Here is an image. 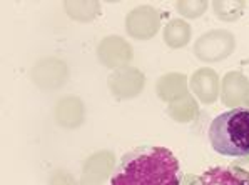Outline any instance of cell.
Listing matches in <instances>:
<instances>
[{
	"instance_id": "obj_6",
	"label": "cell",
	"mask_w": 249,
	"mask_h": 185,
	"mask_svg": "<svg viewBox=\"0 0 249 185\" xmlns=\"http://www.w3.org/2000/svg\"><path fill=\"white\" fill-rule=\"evenodd\" d=\"M32 80L37 87L44 88V90H52V88H59L67 82V64L60 59H42L34 65Z\"/></svg>"
},
{
	"instance_id": "obj_7",
	"label": "cell",
	"mask_w": 249,
	"mask_h": 185,
	"mask_svg": "<svg viewBox=\"0 0 249 185\" xmlns=\"http://www.w3.org/2000/svg\"><path fill=\"white\" fill-rule=\"evenodd\" d=\"M145 77L134 67L119 68L109 77V88L116 99H134L142 92Z\"/></svg>"
},
{
	"instance_id": "obj_8",
	"label": "cell",
	"mask_w": 249,
	"mask_h": 185,
	"mask_svg": "<svg viewBox=\"0 0 249 185\" xmlns=\"http://www.w3.org/2000/svg\"><path fill=\"white\" fill-rule=\"evenodd\" d=\"M116 170V155L110 150H101L95 152L84 162L82 167V177L80 184L84 185H102L104 180L114 173Z\"/></svg>"
},
{
	"instance_id": "obj_5",
	"label": "cell",
	"mask_w": 249,
	"mask_h": 185,
	"mask_svg": "<svg viewBox=\"0 0 249 185\" xmlns=\"http://www.w3.org/2000/svg\"><path fill=\"white\" fill-rule=\"evenodd\" d=\"M97 57L102 65L119 70V68L129 67V62L132 60L134 53L127 40L117 35H110L101 40L97 47Z\"/></svg>"
},
{
	"instance_id": "obj_21",
	"label": "cell",
	"mask_w": 249,
	"mask_h": 185,
	"mask_svg": "<svg viewBox=\"0 0 249 185\" xmlns=\"http://www.w3.org/2000/svg\"><path fill=\"white\" fill-rule=\"evenodd\" d=\"M244 105H246L248 109H249V92H248V97H246V102H244Z\"/></svg>"
},
{
	"instance_id": "obj_1",
	"label": "cell",
	"mask_w": 249,
	"mask_h": 185,
	"mask_svg": "<svg viewBox=\"0 0 249 185\" xmlns=\"http://www.w3.org/2000/svg\"><path fill=\"white\" fill-rule=\"evenodd\" d=\"M179 160L169 149L142 145L121 157L110 185H181Z\"/></svg>"
},
{
	"instance_id": "obj_10",
	"label": "cell",
	"mask_w": 249,
	"mask_h": 185,
	"mask_svg": "<svg viewBox=\"0 0 249 185\" xmlns=\"http://www.w3.org/2000/svg\"><path fill=\"white\" fill-rule=\"evenodd\" d=\"M189 185H249V173L231 164L229 167H214L201 175H193Z\"/></svg>"
},
{
	"instance_id": "obj_2",
	"label": "cell",
	"mask_w": 249,
	"mask_h": 185,
	"mask_svg": "<svg viewBox=\"0 0 249 185\" xmlns=\"http://www.w3.org/2000/svg\"><path fill=\"white\" fill-rule=\"evenodd\" d=\"M209 144L224 157H249V109L237 107L217 115L209 125Z\"/></svg>"
},
{
	"instance_id": "obj_18",
	"label": "cell",
	"mask_w": 249,
	"mask_h": 185,
	"mask_svg": "<svg viewBox=\"0 0 249 185\" xmlns=\"http://www.w3.org/2000/svg\"><path fill=\"white\" fill-rule=\"evenodd\" d=\"M74 5L80 9V12L71 14L72 18L80 22H89L94 20L99 15V3L97 2H74Z\"/></svg>"
},
{
	"instance_id": "obj_4",
	"label": "cell",
	"mask_w": 249,
	"mask_h": 185,
	"mask_svg": "<svg viewBox=\"0 0 249 185\" xmlns=\"http://www.w3.org/2000/svg\"><path fill=\"white\" fill-rule=\"evenodd\" d=\"M160 24V15L156 9L149 5L137 7L125 17V30L132 38L149 40L158 34Z\"/></svg>"
},
{
	"instance_id": "obj_15",
	"label": "cell",
	"mask_w": 249,
	"mask_h": 185,
	"mask_svg": "<svg viewBox=\"0 0 249 185\" xmlns=\"http://www.w3.org/2000/svg\"><path fill=\"white\" fill-rule=\"evenodd\" d=\"M167 114H169L176 122H181V123L193 122L194 118H196V115L199 114V107L193 95L186 94V95H182V97L176 99L174 102H171L169 105H167Z\"/></svg>"
},
{
	"instance_id": "obj_11",
	"label": "cell",
	"mask_w": 249,
	"mask_h": 185,
	"mask_svg": "<svg viewBox=\"0 0 249 185\" xmlns=\"http://www.w3.org/2000/svg\"><path fill=\"white\" fill-rule=\"evenodd\" d=\"M249 92V79L237 70L228 72L221 82V100L224 105H231L237 109L246 102Z\"/></svg>"
},
{
	"instance_id": "obj_16",
	"label": "cell",
	"mask_w": 249,
	"mask_h": 185,
	"mask_svg": "<svg viewBox=\"0 0 249 185\" xmlns=\"http://www.w3.org/2000/svg\"><path fill=\"white\" fill-rule=\"evenodd\" d=\"M244 7H246V3L244 2H231V0H219V2H213L214 15L224 22L237 20V18L243 15Z\"/></svg>"
},
{
	"instance_id": "obj_22",
	"label": "cell",
	"mask_w": 249,
	"mask_h": 185,
	"mask_svg": "<svg viewBox=\"0 0 249 185\" xmlns=\"http://www.w3.org/2000/svg\"><path fill=\"white\" fill-rule=\"evenodd\" d=\"M80 185H84V184H80Z\"/></svg>"
},
{
	"instance_id": "obj_20",
	"label": "cell",
	"mask_w": 249,
	"mask_h": 185,
	"mask_svg": "<svg viewBox=\"0 0 249 185\" xmlns=\"http://www.w3.org/2000/svg\"><path fill=\"white\" fill-rule=\"evenodd\" d=\"M232 165H234V167H237V168H241V170H244V172L249 173V157H243V159L232 162Z\"/></svg>"
},
{
	"instance_id": "obj_3",
	"label": "cell",
	"mask_w": 249,
	"mask_h": 185,
	"mask_svg": "<svg viewBox=\"0 0 249 185\" xmlns=\"http://www.w3.org/2000/svg\"><path fill=\"white\" fill-rule=\"evenodd\" d=\"M236 49V38L229 30L216 29L202 34L194 44L196 59L206 64H214L228 59Z\"/></svg>"
},
{
	"instance_id": "obj_12",
	"label": "cell",
	"mask_w": 249,
	"mask_h": 185,
	"mask_svg": "<svg viewBox=\"0 0 249 185\" xmlns=\"http://www.w3.org/2000/svg\"><path fill=\"white\" fill-rule=\"evenodd\" d=\"M53 117H55V122L64 129H77V127L82 125L84 118H86L84 102L75 95L62 97L55 103Z\"/></svg>"
},
{
	"instance_id": "obj_13",
	"label": "cell",
	"mask_w": 249,
	"mask_h": 185,
	"mask_svg": "<svg viewBox=\"0 0 249 185\" xmlns=\"http://www.w3.org/2000/svg\"><path fill=\"white\" fill-rule=\"evenodd\" d=\"M158 95L164 102H174L176 99L182 97L187 94V80L186 75L179 74V72H172V74L162 75L158 80Z\"/></svg>"
},
{
	"instance_id": "obj_19",
	"label": "cell",
	"mask_w": 249,
	"mask_h": 185,
	"mask_svg": "<svg viewBox=\"0 0 249 185\" xmlns=\"http://www.w3.org/2000/svg\"><path fill=\"white\" fill-rule=\"evenodd\" d=\"M49 185H80V180L69 170H53L49 177Z\"/></svg>"
},
{
	"instance_id": "obj_14",
	"label": "cell",
	"mask_w": 249,
	"mask_h": 185,
	"mask_svg": "<svg viewBox=\"0 0 249 185\" xmlns=\"http://www.w3.org/2000/svg\"><path fill=\"white\" fill-rule=\"evenodd\" d=\"M191 35H193V29L182 18H172L171 22H167V25L164 27V42L167 47L171 49H182L189 44Z\"/></svg>"
},
{
	"instance_id": "obj_17",
	"label": "cell",
	"mask_w": 249,
	"mask_h": 185,
	"mask_svg": "<svg viewBox=\"0 0 249 185\" xmlns=\"http://www.w3.org/2000/svg\"><path fill=\"white\" fill-rule=\"evenodd\" d=\"M209 2H204V0H186V2H178L176 3V9L178 12L186 18H197L201 17L202 14L208 10Z\"/></svg>"
},
{
	"instance_id": "obj_9",
	"label": "cell",
	"mask_w": 249,
	"mask_h": 185,
	"mask_svg": "<svg viewBox=\"0 0 249 185\" xmlns=\"http://www.w3.org/2000/svg\"><path fill=\"white\" fill-rule=\"evenodd\" d=\"M189 88L193 95L202 103H214L221 94V82L216 70L209 67L197 68L189 79Z\"/></svg>"
}]
</instances>
